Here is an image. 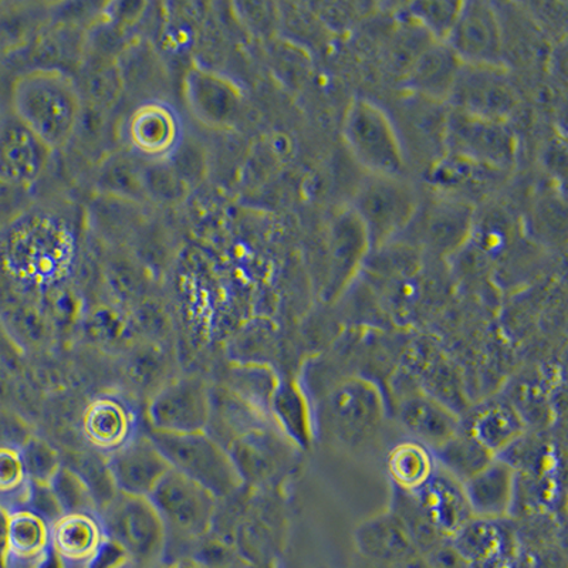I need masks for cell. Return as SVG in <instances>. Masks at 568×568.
I'll return each mask as SVG.
<instances>
[{"label":"cell","mask_w":568,"mask_h":568,"mask_svg":"<svg viewBox=\"0 0 568 568\" xmlns=\"http://www.w3.org/2000/svg\"><path fill=\"white\" fill-rule=\"evenodd\" d=\"M83 110L74 80L58 69H34L19 75L12 90V111L50 149L68 145Z\"/></svg>","instance_id":"6da1fadb"},{"label":"cell","mask_w":568,"mask_h":568,"mask_svg":"<svg viewBox=\"0 0 568 568\" xmlns=\"http://www.w3.org/2000/svg\"><path fill=\"white\" fill-rule=\"evenodd\" d=\"M382 390L367 378L348 377L329 388L320 400L317 424L323 435L344 449L368 445L383 428Z\"/></svg>","instance_id":"7a4b0ae2"},{"label":"cell","mask_w":568,"mask_h":568,"mask_svg":"<svg viewBox=\"0 0 568 568\" xmlns=\"http://www.w3.org/2000/svg\"><path fill=\"white\" fill-rule=\"evenodd\" d=\"M419 205L417 191L404 176L365 175L349 207L363 223L375 251L408 230Z\"/></svg>","instance_id":"3957f363"},{"label":"cell","mask_w":568,"mask_h":568,"mask_svg":"<svg viewBox=\"0 0 568 568\" xmlns=\"http://www.w3.org/2000/svg\"><path fill=\"white\" fill-rule=\"evenodd\" d=\"M343 139L365 174L404 176L405 154L397 130L382 106L355 99L343 121Z\"/></svg>","instance_id":"277c9868"},{"label":"cell","mask_w":568,"mask_h":568,"mask_svg":"<svg viewBox=\"0 0 568 568\" xmlns=\"http://www.w3.org/2000/svg\"><path fill=\"white\" fill-rule=\"evenodd\" d=\"M149 436L172 469L204 486L217 499L241 488L243 480L230 453L205 430L182 435L150 430Z\"/></svg>","instance_id":"5b68a950"},{"label":"cell","mask_w":568,"mask_h":568,"mask_svg":"<svg viewBox=\"0 0 568 568\" xmlns=\"http://www.w3.org/2000/svg\"><path fill=\"white\" fill-rule=\"evenodd\" d=\"M443 141L454 159L497 172L510 170L517 159V140L507 121L449 109L444 121Z\"/></svg>","instance_id":"8992f818"},{"label":"cell","mask_w":568,"mask_h":568,"mask_svg":"<svg viewBox=\"0 0 568 568\" xmlns=\"http://www.w3.org/2000/svg\"><path fill=\"white\" fill-rule=\"evenodd\" d=\"M103 511L105 537L119 542L131 559H159L165 547L166 529L159 511L146 497L116 495Z\"/></svg>","instance_id":"52a82bcc"},{"label":"cell","mask_w":568,"mask_h":568,"mask_svg":"<svg viewBox=\"0 0 568 568\" xmlns=\"http://www.w3.org/2000/svg\"><path fill=\"white\" fill-rule=\"evenodd\" d=\"M326 252L320 298L333 303L347 291L372 253L367 232L352 207L334 213L327 230Z\"/></svg>","instance_id":"ba28073f"},{"label":"cell","mask_w":568,"mask_h":568,"mask_svg":"<svg viewBox=\"0 0 568 568\" xmlns=\"http://www.w3.org/2000/svg\"><path fill=\"white\" fill-rule=\"evenodd\" d=\"M164 521L166 531L196 539L211 530L216 496L204 486L171 469L149 497Z\"/></svg>","instance_id":"9c48e42d"},{"label":"cell","mask_w":568,"mask_h":568,"mask_svg":"<svg viewBox=\"0 0 568 568\" xmlns=\"http://www.w3.org/2000/svg\"><path fill=\"white\" fill-rule=\"evenodd\" d=\"M448 104L468 114L507 121L519 105V94L505 65L462 64Z\"/></svg>","instance_id":"30bf717a"},{"label":"cell","mask_w":568,"mask_h":568,"mask_svg":"<svg viewBox=\"0 0 568 568\" xmlns=\"http://www.w3.org/2000/svg\"><path fill=\"white\" fill-rule=\"evenodd\" d=\"M182 94L191 115L211 130L233 129L240 123L245 109V94L240 85L211 69L187 70Z\"/></svg>","instance_id":"8fae6325"},{"label":"cell","mask_w":568,"mask_h":568,"mask_svg":"<svg viewBox=\"0 0 568 568\" xmlns=\"http://www.w3.org/2000/svg\"><path fill=\"white\" fill-rule=\"evenodd\" d=\"M151 430L204 433L211 414V388L200 378H181L159 390L149 405Z\"/></svg>","instance_id":"7c38bea8"},{"label":"cell","mask_w":568,"mask_h":568,"mask_svg":"<svg viewBox=\"0 0 568 568\" xmlns=\"http://www.w3.org/2000/svg\"><path fill=\"white\" fill-rule=\"evenodd\" d=\"M462 64L505 65L504 32L494 4L462 2L458 18L446 39Z\"/></svg>","instance_id":"4fadbf2b"},{"label":"cell","mask_w":568,"mask_h":568,"mask_svg":"<svg viewBox=\"0 0 568 568\" xmlns=\"http://www.w3.org/2000/svg\"><path fill=\"white\" fill-rule=\"evenodd\" d=\"M53 150L17 114L0 116V181L27 187L43 176Z\"/></svg>","instance_id":"5bb4252c"},{"label":"cell","mask_w":568,"mask_h":568,"mask_svg":"<svg viewBox=\"0 0 568 568\" xmlns=\"http://www.w3.org/2000/svg\"><path fill=\"white\" fill-rule=\"evenodd\" d=\"M420 245L434 255L448 256L468 243L475 226V207L460 196L443 195L418 207Z\"/></svg>","instance_id":"9a60e30c"},{"label":"cell","mask_w":568,"mask_h":568,"mask_svg":"<svg viewBox=\"0 0 568 568\" xmlns=\"http://www.w3.org/2000/svg\"><path fill=\"white\" fill-rule=\"evenodd\" d=\"M126 135L146 162L169 161L185 141L181 116L174 106L159 100L136 106L126 124Z\"/></svg>","instance_id":"2e32d148"},{"label":"cell","mask_w":568,"mask_h":568,"mask_svg":"<svg viewBox=\"0 0 568 568\" xmlns=\"http://www.w3.org/2000/svg\"><path fill=\"white\" fill-rule=\"evenodd\" d=\"M106 460L120 494L146 499L172 469L149 435L131 438Z\"/></svg>","instance_id":"e0dca14e"},{"label":"cell","mask_w":568,"mask_h":568,"mask_svg":"<svg viewBox=\"0 0 568 568\" xmlns=\"http://www.w3.org/2000/svg\"><path fill=\"white\" fill-rule=\"evenodd\" d=\"M462 62L448 44L430 42L403 75L405 90L430 103H448Z\"/></svg>","instance_id":"ac0fdd59"},{"label":"cell","mask_w":568,"mask_h":568,"mask_svg":"<svg viewBox=\"0 0 568 568\" xmlns=\"http://www.w3.org/2000/svg\"><path fill=\"white\" fill-rule=\"evenodd\" d=\"M410 494L430 524L445 537H453L474 519L464 486L438 466L429 479Z\"/></svg>","instance_id":"d6986e66"},{"label":"cell","mask_w":568,"mask_h":568,"mask_svg":"<svg viewBox=\"0 0 568 568\" xmlns=\"http://www.w3.org/2000/svg\"><path fill=\"white\" fill-rule=\"evenodd\" d=\"M398 418L413 440L434 450L462 428L453 409L426 393H410L399 400Z\"/></svg>","instance_id":"ffe728a7"},{"label":"cell","mask_w":568,"mask_h":568,"mask_svg":"<svg viewBox=\"0 0 568 568\" xmlns=\"http://www.w3.org/2000/svg\"><path fill=\"white\" fill-rule=\"evenodd\" d=\"M462 486L474 517L501 520L514 500L515 469L509 462L495 458Z\"/></svg>","instance_id":"44dd1931"},{"label":"cell","mask_w":568,"mask_h":568,"mask_svg":"<svg viewBox=\"0 0 568 568\" xmlns=\"http://www.w3.org/2000/svg\"><path fill=\"white\" fill-rule=\"evenodd\" d=\"M353 541L364 565H385L417 552L407 531L390 511L362 521L355 527Z\"/></svg>","instance_id":"7402d4cb"},{"label":"cell","mask_w":568,"mask_h":568,"mask_svg":"<svg viewBox=\"0 0 568 568\" xmlns=\"http://www.w3.org/2000/svg\"><path fill=\"white\" fill-rule=\"evenodd\" d=\"M133 418L123 403L113 398L93 400L85 409L83 430L95 449L114 453L129 443L133 434Z\"/></svg>","instance_id":"603a6c76"},{"label":"cell","mask_w":568,"mask_h":568,"mask_svg":"<svg viewBox=\"0 0 568 568\" xmlns=\"http://www.w3.org/2000/svg\"><path fill=\"white\" fill-rule=\"evenodd\" d=\"M272 413L278 428L301 448H307L313 439V414L306 394L296 383L281 382L271 400Z\"/></svg>","instance_id":"cb8c5ba5"},{"label":"cell","mask_w":568,"mask_h":568,"mask_svg":"<svg viewBox=\"0 0 568 568\" xmlns=\"http://www.w3.org/2000/svg\"><path fill=\"white\" fill-rule=\"evenodd\" d=\"M104 539L103 527L93 515H64L50 530V546L71 561H88Z\"/></svg>","instance_id":"d4e9b609"},{"label":"cell","mask_w":568,"mask_h":568,"mask_svg":"<svg viewBox=\"0 0 568 568\" xmlns=\"http://www.w3.org/2000/svg\"><path fill=\"white\" fill-rule=\"evenodd\" d=\"M438 468L453 476L460 484L471 478L495 459L484 445L469 433L460 428L453 438L433 450Z\"/></svg>","instance_id":"484cf974"},{"label":"cell","mask_w":568,"mask_h":568,"mask_svg":"<svg viewBox=\"0 0 568 568\" xmlns=\"http://www.w3.org/2000/svg\"><path fill=\"white\" fill-rule=\"evenodd\" d=\"M468 430L496 456L524 435L525 423L511 405L499 403L491 404L476 414Z\"/></svg>","instance_id":"4316f807"},{"label":"cell","mask_w":568,"mask_h":568,"mask_svg":"<svg viewBox=\"0 0 568 568\" xmlns=\"http://www.w3.org/2000/svg\"><path fill=\"white\" fill-rule=\"evenodd\" d=\"M273 446L275 445L266 439V434L258 429L251 430L232 443L227 453L243 481L262 484L275 474L277 453Z\"/></svg>","instance_id":"83f0119b"},{"label":"cell","mask_w":568,"mask_h":568,"mask_svg":"<svg viewBox=\"0 0 568 568\" xmlns=\"http://www.w3.org/2000/svg\"><path fill=\"white\" fill-rule=\"evenodd\" d=\"M276 375L265 364L236 363L227 377L225 387L256 413H267L273 394L278 385Z\"/></svg>","instance_id":"f1b7e54d"},{"label":"cell","mask_w":568,"mask_h":568,"mask_svg":"<svg viewBox=\"0 0 568 568\" xmlns=\"http://www.w3.org/2000/svg\"><path fill=\"white\" fill-rule=\"evenodd\" d=\"M387 465L394 488L407 491L423 486L436 468L433 450L415 440L395 446L390 450Z\"/></svg>","instance_id":"f546056e"},{"label":"cell","mask_w":568,"mask_h":568,"mask_svg":"<svg viewBox=\"0 0 568 568\" xmlns=\"http://www.w3.org/2000/svg\"><path fill=\"white\" fill-rule=\"evenodd\" d=\"M389 511L397 517L400 526L407 531L410 542L423 556L428 555L445 539H449L430 524L410 491L394 488Z\"/></svg>","instance_id":"4dcf8cb0"},{"label":"cell","mask_w":568,"mask_h":568,"mask_svg":"<svg viewBox=\"0 0 568 568\" xmlns=\"http://www.w3.org/2000/svg\"><path fill=\"white\" fill-rule=\"evenodd\" d=\"M49 547V525L42 517L30 510L10 514V556L23 560L39 559Z\"/></svg>","instance_id":"1f68e13d"},{"label":"cell","mask_w":568,"mask_h":568,"mask_svg":"<svg viewBox=\"0 0 568 568\" xmlns=\"http://www.w3.org/2000/svg\"><path fill=\"white\" fill-rule=\"evenodd\" d=\"M63 460V459H62ZM63 465L69 466L75 474L84 480L98 501L99 510L106 506L119 495L115 488L113 476L109 468V460L98 453H75L63 460Z\"/></svg>","instance_id":"d6a6232c"},{"label":"cell","mask_w":568,"mask_h":568,"mask_svg":"<svg viewBox=\"0 0 568 568\" xmlns=\"http://www.w3.org/2000/svg\"><path fill=\"white\" fill-rule=\"evenodd\" d=\"M462 2L428 0L407 4V19L423 29L435 42H446L458 18Z\"/></svg>","instance_id":"836d02e7"},{"label":"cell","mask_w":568,"mask_h":568,"mask_svg":"<svg viewBox=\"0 0 568 568\" xmlns=\"http://www.w3.org/2000/svg\"><path fill=\"white\" fill-rule=\"evenodd\" d=\"M50 488L64 515H94L99 510L98 501L89 486L69 466L63 465L60 468Z\"/></svg>","instance_id":"e575fe53"},{"label":"cell","mask_w":568,"mask_h":568,"mask_svg":"<svg viewBox=\"0 0 568 568\" xmlns=\"http://www.w3.org/2000/svg\"><path fill=\"white\" fill-rule=\"evenodd\" d=\"M19 455L28 481H32V484H52L55 474L63 466L58 450L36 435L23 446Z\"/></svg>","instance_id":"d590c367"},{"label":"cell","mask_w":568,"mask_h":568,"mask_svg":"<svg viewBox=\"0 0 568 568\" xmlns=\"http://www.w3.org/2000/svg\"><path fill=\"white\" fill-rule=\"evenodd\" d=\"M33 436L32 428L19 414L0 408V449L20 453Z\"/></svg>","instance_id":"8d00e7d4"},{"label":"cell","mask_w":568,"mask_h":568,"mask_svg":"<svg viewBox=\"0 0 568 568\" xmlns=\"http://www.w3.org/2000/svg\"><path fill=\"white\" fill-rule=\"evenodd\" d=\"M28 501L29 510L34 515L42 517L45 524L58 521L64 516L62 507L53 494L50 485L32 484L28 481Z\"/></svg>","instance_id":"74e56055"},{"label":"cell","mask_w":568,"mask_h":568,"mask_svg":"<svg viewBox=\"0 0 568 568\" xmlns=\"http://www.w3.org/2000/svg\"><path fill=\"white\" fill-rule=\"evenodd\" d=\"M27 481V474H24L19 453L0 449V494L18 490Z\"/></svg>","instance_id":"f35d334b"},{"label":"cell","mask_w":568,"mask_h":568,"mask_svg":"<svg viewBox=\"0 0 568 568\" xmlns=\"http://www.w3.org/2000/svg\"><path fill=\"white\" fill-rule=\"evenodd\" d=\"M131 559L129 552L114 540L105 537L99 549L88 560L85 568H121Z\"/></svg>","instance_id":"ab89813d"},{"label":"cell","mask_w":568,"mask_h":568,"mask_svg":"<svg viewBox=\"0 0 568 568\" xmlns=\"http://www.w3.org/2000/svg\"><path fill=\"white\" fill-rule=\"evenodd\" d=\"M162 369H164V362L161 354L155 352L139 353L131 364V375L141 385L154 383L162 374Z\"/></svg>","instance_id":"60d3db41"},{"label":"cell","mask_w":568,"mask_h":568,"mask_svg":"<svg viewBox=\"0 0 568 568\" xmlns=\"http://www.w3.org/2000/svg\"><path fill=\"white\" fill-rule=\"evenodd\" d=\"M10 559V514L0 506V568H7Z\"/></svg>","instance_id":"b9f144b4"},{"label":"cell","mask_w":568,"mask_h":568,"mask_svg":"<svg viewBox=\"0 0 568 568\" xmlns=\"http://www.w3.org/2000/svg\"><path fill=\"white\" fill-rule=\"evenodd\" d=\"M364 568H433V566L417 551L404 559L385 562V565H364Z\"/></svg>","instance_id":"7bdbcfd3"},{"label":"cell","mask_w":568,"mask_h":568,"mask_svg":"<svg viewBox=\"0 0 568 568\" xmlns=\"http://www.w3.org/2000/svg\"><path fill=\"white\" fill-rule=\"evenodd\" d=\"M38 560V565L34 568H65L63 557L52 546Z\"/></svg>","instance_id":"ee69618b"},{"label":"cell","mask_w":568,"mask_h":568,"mask_svg":"<svg viewBox=\"0 0 568 568\" xmlns=\"http://www.w3.org/2000/svg\"><path fill=\"white\" fill-rule=\"evenodd\" d=\"M181 568H196L195 566H184V567H181Z\"/></svg>","instance_id":"f6af8a7d"}]
</instances>
